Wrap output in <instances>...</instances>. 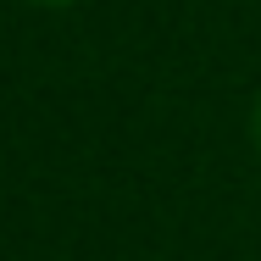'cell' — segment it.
<instances>
[{"label": "cell", "instance_id": "obj_1", "mask_svg": "<svg viewBox=\"0 0 261 261\" xmlns=\"http://www.w3.org/2000/svg\"><path fill=\"white\" fill-rule=\"evenodd\" d=\"M39 6H78V0H39Z\"/></svg>", "mask_w": 261, "mask_h": 261}, {"label": "cell", "instance_id": "obj_2", "mask_svg": "<svg viewBox=\"0 0 261 261\" xmlns=\"http://www.w3.org/2000/svg\"><path fill=\"white\" fill-rule=\"evenodd\" d=\"M256 145H261V111H256Z\"/></svg>", "mask_w": 261, "mask_h": 261}]
</instances>
